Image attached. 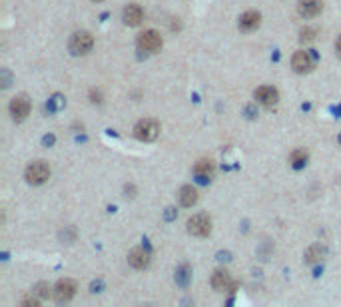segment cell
Here are the masks:
<instances>
[{"instance_id":"1","label":"cell","mask_w":341,"mask_h":307,"mask_svg":"<svg viewBox=\"0 0 341 307\" xmlns=\"http://www.w3.org/2000/svg\"><path fill=\"white\" fill-rule=\"evenodd\" d=\"M134 136L140 142H154L160 136V122L154 118H144L136 124L134 128Z\"/></svg>"},{"instance_id":"2","label":"cell","mask_w":341,"mask_h":307,"mask_svg":"<svg viewBox=\"0 0 341 307\" xmlns=\"http://www.w3.org/2000/svg\"><path fill=\"white\" fill-rule=\"evenodd\" d=\"M92 46H94V38H92V34L86 32V30L74 32L72 38H70V44H68L70 52H72L74 56H84V54H88L90 50H92Z\"/></svg>"},{"instance_id":"3","label":"cell","mask_w":341,"mask_h":307,"mask_svg":"<svg viewBox=\"0 0 341 307\" xmlns=\"http://www.w3.org/2000/svg\"><path fill=\"white\" fill-rule=\"evenodd\" d=\"M26 182L30 186H42L48 178H50V166L46 162L38 160V162H32L28 168H26Z\"/></svg>"},{"instance_id":"4","label":"cell","mask_w":341,"mask_h":307,"mask_svg":"<svg viewBox=\"0 0 341 307\" xmlns=\"http://www.w3.org/2000/svg\"><path fill=\"white\" fill-rule=\"evenodd\" d=\"M212 231V220L206 214H196L188 220V233L196 237H206Z\"/></svg>"},{"instance_id":"5","label":"cell","mask_w":341,"mask_h":307,"mask_svg":"<svg viewBox=\"0 0 341 307\" xmlns=\"http://www.w3.org/2000/svg\"><path fill=\"white\" fill-rule=\"evenodd\" d=\"M138 48L142 52H158L162 48V36L156 32V30H144L140 36H138Z\"/></svg>"},{"instance_id":"6","label":"cell","mask_w":341,"mask_h":307,"mask_svg":"<svg viewBox=\"0 0 341 307\" xmlns=\"http://www.w3.org/2000/svg\"><path fill=\"white\" fill-rule=\"evenodd\" d=\"M291 68H294L298 74H307L315 68V58L311 52H307V50H298V52L294 54V58H291Z\"/></svg>"},{"instance_id":"7","label":"cell","mask_w":341,"mask_h":307,"mask_svg":"<svg viewBox=\"0 0 341 307\" xmlns=\"http://www.w3.org/2000/svg\"><path fill=\"white\" fill-rule=\"evenodd\" d=\"M8 108H10L12 118H14L16 122H22V120L28 118V114H30V110H32V104H30L28 96L20 94V96H14V98L10 100V106H8Z\"/></svg>"},{"instance_id":"8","label":"cell","mask_w":341,"mask_h":307,"mask_svg":"<svg viewBox=\"0 0 341 307\" xmlns=\"http://www.w3.org/2000/svg\"><path fill=\"white\" fill-rule=\"evenodd\" d=\"M76 295V281L70 279V277H64L56 283L54 287V299L58 303H68L72 297Z\"/></svg>"},{"instance_id":"9","label":"cell","mask_w":341,"mask_h":307,"mask_svg":"<svg viewBox=\"0 0 341 307\" xmlns=\"http://www.w3.org/2000/svg\"><path fill=\"white\" fill-rule=\"evenodd\" d=\"M254 98L260 102L262 106L265 108H271L277 104V100H279V92L273 88V86H260L256 92H254Z\"/></svg>"},{"instance_id":"10","label":"cell","mask_w":341,"mask_h":307,"mask_svg":"<svg viewBox=\"0 0 341 307\" xmlns=\"http://www.w3.org/2000/svg\"><path fill=\"white\" fill-rule=\"evenodd\" d=\"M128 264L134 268V269H146L150 266V253L146 251L144 247H134L130 253H128Z\"/></svg>"},{"instance_id":"11","label":"cell","mask_w":341,"mask_h":307,"mask_svg":"<svg viewBox=\"0 0 341 307\" xmlns=\"http://www.w3.org/2000/svg\"><path fill=\"white\" fill-rule=\"evenodd\" d=\"M260 24H262V14L256 10H248L239 16V30H243V32H252Z\"/></svg>"},{"instance_id":"12","label":"cell","mask_w":341,"mask_h":307,"mask_svg":"<svg viewBox=\"0 0 341 307\" xmlns=\"http://www.w3.org/2000/svg\"><path fill=\"white\" fill-rule=\"evenodd\" d=\"M214 172L216 166L212 160H198L193 166V174H196V178H200V182H210L214 178Z\"/></svg>"},{"instance_id":"13","label":"cell","mask_w":341,"mask_h":307,"mask_svg":"<svg viewBox=\"0 0 341 307\" xmlns=\"http://www.w3.org/2000/svg\"><path fill=\"white\" fill-rule=\"evenodd\" d=\"M300 14L305 18H313L323 10V2L321 0H300V6H298Z\"/></svg>"},{"instance_id":"14","label":"cell","mask_w":341,"mask_h":307,"mask_svg":"<svg viewBox=\"0 0 341 307\" xmlns=\"http://www.w3.org/2000/svg\"><path fill=\"white\" fill-rule=\"evenodd\" d=\"M212 287H214L216 291H227V289H233L235 285L231 283V277H229L227 271L218 269V271H214V275H212Z\"/></svg>"},{"instance_id":"15","label":"cell","mask_w":341,"mask_h":307,"mask_svg":"<svg viewBox=\"0 0 341 307\" xmlns=\"http://www.w3.org/2000/svg\"><path fill=\"white\" fill-rule=\"evenodd\" d=\"M144 20V10L138 4H128L124 8V22L128 26H138Z\"/></svg>"},{"instance_id":"16","label":"cell","mask_w":341,"mask_h":307,"mask_svg":"<svg viewBox=\"0 0 341 307\" xmlns=\"http://www.w3.org/2000/svg\"><path fill=\"white\" fill-rule=\"evenodd\" d=\"M180 203L184 208H191L198 203V190L193 186H184L180 190Z\"/></svg>"},{"instance_id":"17","label":"cell","mask_w":341,"mask_h":307,"mask_svg":"<svg viewBox=\"0 0 341 307\" xmlns=\"http://www.w3.org/2000/svg\"><path fill=\"white\" fill-rule=\"evenodd\" d=\"M325 247L323 245H319V243H315V245H311L307 251H305V262L307 264H317V262H321L323 258H325Z\"/></svg>"},{"instance_id":"18","label":"cell","mask_w":341,"mask_h":307,"mask_svg":"<svg viewBox=\"0 0 341 307\" xmlns=\"http://www.w3.org/2000/svg\"><path fill=\"white\" fill-rule=\"evenodd\" d=\"M307 160H309V154L303 150V148H300V150H294L291 152V156H289V162H291V166L294 168H303L305 164H307Z\"/></svg>"},{"instance_id":"19","label":"cell","mask_w":341,"mask_h":307,"mask_svg":"<svg viewBox=\"0 0 341 307\" xmlns=\"http://www.w3.org/2000/svg\"><path fill=\"white\" fill-rule=\"evenodd\" d=\"M189 268L188 266H182L180 269H178V273H176V281L180 283V285H188V281H189Z\"/></svg>"},{"instance_id":"20","label":"cell","mask_w":341,"mask_h":307,"mask_svg":"<svg viewBox=\"0 0 341 307\" xmlns=\"http://www.w3.org/2000/svg\"><path fill=\"white\" fill-rule=\"evenodd\" d=\"M50 285H48V283H38L36 287H34V293L38 295V297H48V295H50Z\"/></svg>"},{"instance_id":"21","label":"cell","mask_w":341,"mask_h":307,"mask_svg":"<svg viewBox=\"0 0 341 307\" xmlns=\"http://www.w3.org/2000/svg\"><path fill=\"white\" fill-rule=\"evenodd\" d=\"M300 38H302V42H309V40L315 38V30L313 28H303L302 34H300Z\"/></svg>"},{"instance_id":"22","label":"cell","mask_w":341,"mask_h":307,"mask_svg":"<svg viewBox=\"0 0 341 307\" xmlns=\"http://www.w3.org/2000/svg\"><path fill=\"white\" fill-rule=\"evenodd\" d=\"M90 96H92V102H98V104L102 102V94H100V90H92Z\"/></svg>"},{"instance_id":"23","label":"cell","mask_w":341,"mask_h":307,"mask_svg":"<svg viewBox=\"0 0 341 307\" xmlns=\"http://www.w3.org/2000/svg\"><path fill=\"white\" fill-rule=\"evenodd\" d=\"M22 305H26V307H36V305H38V299H34V297H32V299H24Z\"/></svg>"},{"instance_id":"24","label":"cell","mask_w":341,"mask_h":307,"mask_svg":"<svg viewBox=\"0 0 341 307\" xmlns=\"http://www.w3.org/2000/svg\"><path fill=\"white\" fill-rule=\"evenodd\" d=\"M335 52H337V56L341 58V34H339V38H337V42H335Z\"/></svg>"},{"instance_id":"25","label":"cell","mask_w":341,"mask_h":307,"mask_svg":"<svg viewBox=\"0 0 341 307\" xmlns=\"http://www.w3.org/2000/svg\"><path fill=\"white\" fill-rule=\"evenodd\" d=\"M94 2H102V0H94Z\"/></svg>"},{"instance_id":"26","label":"cell","mask_w":341,"mask_h":307,"mask_svg":"<svg viewBox=\"0 0 341 307\" xmlns=\"http://www.w3.org/2000/svg\"><path fill=\"white\" fill-rule=\"evenodd\" d=\"M339 144H341V136H339Z\"/></svg>"}]
</instances>
